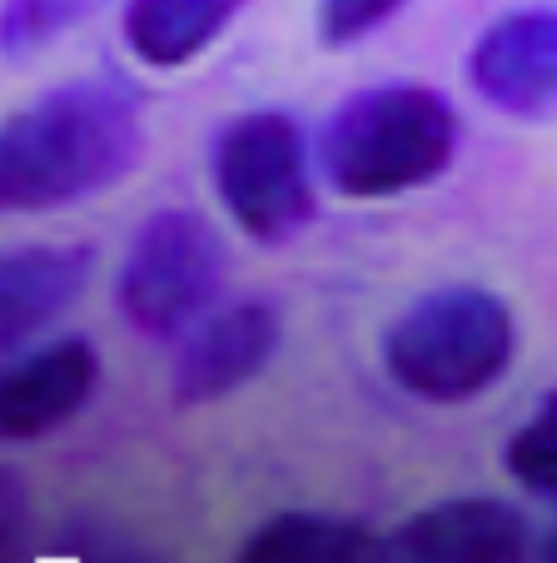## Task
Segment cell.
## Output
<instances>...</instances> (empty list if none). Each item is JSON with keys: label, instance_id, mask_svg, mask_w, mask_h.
I'll list each match as a JSON object with an SVG mask.
<instances>
[{"label": "cell", "instance_id": "10", "mask_svg": "<svg viewBox=\"0 0 557 563\" xmlns=\"http://www.w3.org/2000/svg\"><path fill=\"white\" fill-rule=\"evenodd\" d=\"M419 563H523L527 523L498 499H448L403 529Z\"/></svg>", "mask_w": 557, "mask_h": 563}, {"label": "cell", "instance_id": "13", "mask_svg": "<svg viewBox=\"0 0 557 563\" xmlns=\"http://www.w3.org/2000/svg\"><path fill=\"white\" fill-rule=\"evenodd\" d=\"M100 0H5V11H0V51L11 55L41 51L70 25H80Z\"/></svg>", "mask_w": 557, "mask_h": 563}, {"label": "cell", "instance_id": "14", "mask_svg": "<svg viewBox=\"0 0 557 563\" xmlns=\"http://www.w3.org/2000/svg\"><path fill=\"white\" fill-rule=\"evenodd\" d=\"M503 464L523 489L553 494V478H557V405H553V394H547L543 405H537V415L508 439Z\"/></svg>", "mask_w": 557, "mask_h": 563}, {"label": "cell", "instance_id": "9", "mask_svg": "<svg viewBox=\"0 0 557 563\" xmlns=\"http://www.w3.org/2000/svg\"><path fill=\"white\" fill-rule=\"evenodd\" d=\"M96 275L85 245H21L0 250V360L45 334Z\"/></svg>", "mask_w": 557, "mask_h": 563}, {"label": "cell", "instance_id": "11", "mask_svg": "<svg viewBox=\"0 0 557 563\" xmlns=\"http://www.w3.org/2000/svg\"><path fill=\"white\" fill-rule=\"evenodd\" d=\"M249 0H130L125 5V45L135 60L155 65V70H175L204 55L234 15Z\"/></svg>", "mask_w": 557, "mask_h": 563}, {"label": "cell", "instance_id": "2", "mask_svg": "<svg viewBox=\"0 0 557 563\" xmlns=\"http://www.w3.org/2000/svg\"><path fill=\"white\" fill-rule=\"evenodd\" d=\"M458 110L443 90L389 80L348 96L319 135V165L348 200H393L433 185L458 155Z\"/></svg>", "mask_w": 557, "mask_h": 563}, {"label": "cell", "instance_id": "1", "mask_svg": "<svg viewBox=\"0 0 557 563\" xmlns=\"http://www.w3.org/2000/svg\"><path fill=\"white\" fill-rule=\"evenodd\" d=\"M145 155L130 86L90 75L0 120V214H51L115 190Z\"/></svg>", "mask_w": 557, "mask_h": 563}, {"label": "cell", "instance_id": "12", "mask_svg": "<svg viewBox=\"0 0 557 563\" xmlns=\"http://www.w3.org/2000/svg\"><path fill=\"white\" fill-rule=\"evenodd\" d=\"M374 543L358 523L328 514H279L249 543L239 563H368Z\"/></svg>", "mask_w": 557, "mask_h": 563}, {"label": "cell", "instance_id": "7", "mask_svg": "<svg viewBox=\"0 0 557 563\" xmlns=\"http://www.w3.org/2000/svg\"><path fill=\"white\" fill-rule=\"evenodd\" d=\"M468 80L493 110L513 120L553 115L557 96V15L547 5H527L478 35L468 55Z\"/></svg>", "mask_w": 557, "mask_h": 563}, {"label": "cell", "instance_id": "3", "mask_svg": "<svg viewBox=\"0 0 557 563\" xmlns=\"http://www.w3.org/2000/svg\"><path fill=\"white\" fill-rule=\"evenodd\" d=\"M513 350V309L493 289L448 285L393 319L383 334V369L423 405H468L503 379Z\"/></svg>", "mask_w": 557, "mask_h": 563}, {"label": "cell", "instance_id": "6", "mask_svg": "<svg viewBox=\"0 0 557 563\" xmlns=\"http://www.w3.org/2000/svg\"><path fill=\"white\" fill-rule=\"evenodd\" d=\"M100 354L70 334L21 360H0V444H35L96 399Z\"/></svg>", "mask_w": 557, "mask_h": 563}, {"label": "cell", "instance_id": "4", "mask_svg": "<svg viewBox=\"0 0 557 563\" xmlns=\"http://www.w3.org/2000/svg\"><path fill=\"white\" fill-rule=\"evenodd\" d=\"M214 190L249 240L289 245L314 224V180H309L304 130L285 110L234 115L214 135Z\"/></svg>", "mask_w": 557, "mask_h": 563}, {"label": "cell", "instance_id": "8", "mask_svg": "<svg viewBox=\"0 0 557 563\" xmlns=\"http://www.w3.org/2000/svg\"><path fill=\"white\" fill-rule=\"evenodd\" d=\"M279 340H285V319L259 299L204 319L175 364V399L179 405H214L224 394L244 389L254 374L269 369Z\"/></svg>", "mask_w": 557, "mask_h": 563}, {"label": "cell", "instance_id": "15", "mask_svg": "<svg viewBox=\"0 0 557 563\" xmlns=\"http://www.w3.org/2000/svg\"><path fill=\"white\" fill-rule=\"evenodd\" d=\"M403 11V0H324V41L348 45L358 35L379 31L389 15Z\"/></svg>", "mask_w": 557, "mask_h": 563}, {"label": "cell", "instance_id": "5", "mask_svg": "<svg viewBox=\"0 0 557 563\" xmlns=\"http://www.w3.org/2000/svg\"><path fill=\"white\" fill-rule=\"evenodd\" d=\"M224 275V234L200 210H159L135 230L120 265V314L149 340H169L220 299Z\"/></svg>", "mask_w": 557, "mask_h": 563}, {"label": "cell", "instance_id": "16", "mask_svg": "<svg viewBox=\"0 0 557 563\" xmlns=\"http://www.w3.org/2000/svg\"><path fill=\"white\" fill-rule=\"evenodd\" d=\"M31 529V494L11 464H0V563H15Z\"/></svg>", "mask_w": 557, "mask_h": 563}]
</instances>
